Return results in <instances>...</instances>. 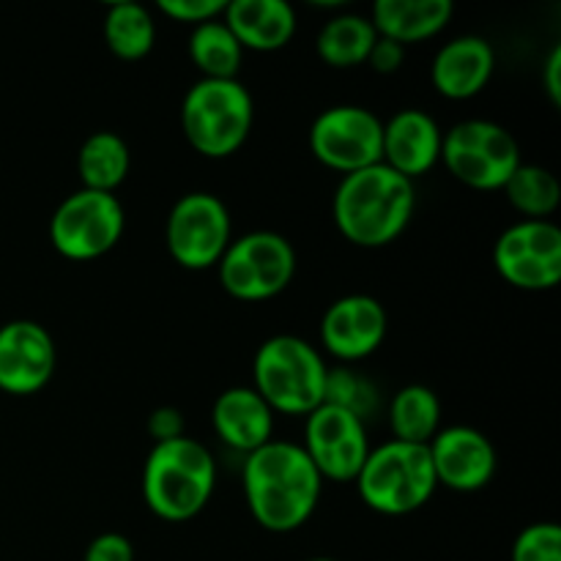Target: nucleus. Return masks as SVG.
Listing matches in <instances>:
<instances>
[{
    "label": "nucleus",
    "instance_id": "f257e3e1",
    "mask_svg": "<svg viewBox=\"0 0 561 561\" xmlns=\"http://www.w3.org/2000/svg\"><path fill=\"white\" fill-rule=\"evenodd\" d=\"M247 510L257 526L290 535L316 515L323 480L301 444L272 438L244 458L241 469Z\"/></svg>",
    "mask_w": 561,
    "mask_h": 561
},
{
    "label": "nucleus",
    "instance_id": "f03ea898",
    "mask_svg": "<svg viewBox=\"0 0 561 561\" xmlns=\"http://www.w3.org/2000/svg\"><path fill=\"white\" fill-rule=\"evenodd\" d=\"M414 208V181L378 162L343 175L334 190L332 217L345 241L365 250H378L403 236Z\"/></svg>",
    "mask_w": 561,
    "mask_h": 561
},
{
    "label": "nucleus",
    "instance_id": "7ed1b4c3",
    "mask_svg": "<svg viewBox=\"0 0 561 561\" xmlns=\"http://www.w3.org/2000/svg\"><path fill=\"white\" fill-rule=\"evenodd\" d=\"M217 488V463L195 438L153 444L142 466V499L157 518L184 524L201 515Z\"/></svg>",
    "mask_w": 561,
    "mask_h": 561
},
{
    "label": "nucleus",
    "instance_id": "20e7f679",
    "mask_svg": "<svg viewBox=\"0 0 561 561\" xmlns=\"http://www.w3.org/2000/svg\"><path fill=\"white\" fill-rule=\"evenodd\" d=\"M329 367L321 351L296 334H274L255 351V392L274 414L307 416L323 405Z\"/></svg>",
    "mask_w": 561,
    "mask_h": 561
},
{
    "label": "nucleus",
    "instance_id": "39448f33",
    "mask_svg": "<svg viewBox=\"0 0 561 561\" xmlns=\"http://www.w3.org/2000/svg\"><path fill=\"white\" fill-rule=\"evenodd\" d=\"M255 124V102L239 80H197L181 102L186 142L208 159L233 157Z\"/></svg>",
    "mask_w": 561,
    "mask_h": 561
},
{
    "label": "nucleus",
    "instance_id": "423d86ee",
    "mask_svg": "<svg viewBox=\"0 0 561 561\" xmlns=\"http://www.w3.org/2000/svg\"><path fill=\"white\" fill-rule=\"evenodd\" d=\"M436 488L438 482L427 447L394 442V438L370 449L356 477V491L362 502L373 513L389 515V518L422 510L433 499Z\"/></svg>",
    "mask_w": 561,
    "mask_h": 561
},
{
    "label": "nucleus",
    "instance_id": "0eeeda50",
    "mask_svg": "<svg viewBox=\"0 0 561 561\" xmlns=\"http://www.w3.org/2000/svg\"><path fill=\"white\" fill-rule=\"evenodd\" d=\"M219 285L239 301H266L283 294L296 274V250L274 230H252L228 244L217 263Z\"/></svg>",
    "mask_w": 561,
    "mask_h": 561
},
{
    "label": "nucleus",
    "instance_id": "6e6552de",
    "mask_svg": "<svg viewBox=\"0 0 561 561\" xmlns=\"http://www.w3.org/2000/svg\"><path fill=\"white\" fill-rule=\"evenodd\" d=\"M442 162L471 190H502L520 168V148L513 131L488 118H469L444 135Z\"/></svg>",
    "mask_w": 561,
    "mask_h": 561
},
{
    "label": "nucleus",
    "instance_id": "1a4fd4ad",
    "mask_svg": "<svg viewBox=\"0 0 561 561\" xmlns=\"http://www.w3.org/2000/svg\"><path fill=\"white\" fill-rule=\"evenodd\" d=\"M124 230L126 214L118 197L77 190L49 217V244L69 261H96L118 244Z\"/></svg>",
    "mask_w": 561,
    "mask_h": 561
},
{
    "label": "nucleus",
    "instance_id": "9d476101",
    "mask_svg": "<svg viewBox=\"0 0 561 561\" xmlns=\"http://www.w3.org/2000/svg\"><path fill=\"white\" fill-rule=\"evenodd\" d=\"M168 252L181 268L206 272L217 266L233 241L230 211L211 192H186L173 203L164 225Z\"/></svg>",
    "mask_w": 561,
    "mask_h": 561
},
{
    "label": "nucleus",
    "instance_id": "9b49d317",
    "mask_svg": "<svg viewBox=\"0 0 561 561\" xmlns=\"http://www.w3.org/2000/svg\"><path fill=\"white\" fill-rule=\"evenodd\" d=\"M310 151L343 175L373 168L383 157V121L359 104H334L312 121Z\"/></svg>",
    "mask_w": 561,
    "mask_h": 561
},
{
    "label": "nucleus",
    "instance_id": "f8f14e48",
    "mask_svg": "<svg viewBox=\"0 0 561 561\" xmlns=\"http://www.w3.org/2000/svg\"><path fill=\"white\" fill-rule=\"evenodd\" d=\"M493 263L513 288H557L561 279V230L548 219L515 222L499 236Z\"/></svg>",
    "mask_w": 561,
    "mask_h": 561
},
{
    "label": "nucleus",
    "instance_id": "ddd939ff",
    "mask_svg": "<svg viewBox=\"0 0 561 561\" xmlns=\"http://www.w3.org/2000/svg\"><path fill=\"white\" fill-rule=\"evenodd\" d=\"M310 463L329 482H356L367 455H370V438L359 416L337 405H318L307 414L305 444Z\"/></svg>",
    "mask_w": 561,
    "mask_h": 561
},
{
    "label": "nucleus",
    "instance_id": "4468645a",
    "mask_svg": "<svg viewBox=\"0 0 561 561\" xmlns=\"http://www.w3.org/2000/svg\"><path fill=\"white\" fill-rule=\"evenodd\" d=\"M58 351L53 334L36 321H9L0 327V392L27 398L53 381Z\"/></svg>",
    "mask_w": 561,
    "mask_h": 561
},
{
    "label": "nucleus",
    "instance_id": "2eb2a0df",
    "mask_svg": "<svg viewBox=\"0 0 561 561\" xmlns=\"http://www.w3.org/2000/svg\"><path fill=\"white\" fill-rule=\"evenodd\" d=\"M438 485L458 493H474L491 485L499 469L496 447L485 433L469 425L444 427L427 444Z\"/></svg>",
    "mask_w": 561,
    "mask_h": 561
},
{
    "label": "nucleus",
    "instance_id": "dca6fc26",
    "mask_svg": "<svg viewBox=\"0 0 561 561\" xmlns=\"http://www.w3.org/2000/svg\"><path fill=\"white\" fill-rule=\"evenodd\" d=\"M387 307L367 294H348L332 301L321 318V343L334 359L362 362L387 340Z\"/></svg>",
    "mask_w": 561,
    "mask_h": 561
},
{
    "label": "nucleus",
    "instance_id": "f3484780",
    "mask_svg": "<svg viewBox=\"0 0 561 561\" xmlns=\"http://www.w3.org/2000/svg\"><path fill=\"white\" fill-rule=\"evenodd\" d=\"M444 131L436 118L425 110H398L383 124V157L381 162L409 181L431 173L442 162Z\"/></svg>",
    "mask_w": 561,
    "mask_h": 561
},
{
    "label": "nucleus",
    "instance_id": "a211bd4d",
    "mask_svg": "<svg viewBox=\"0 0 561 561\" xmlns=\"http://www.w3.org/2000/svg\"><path fill=\"white\" fill-rule=\"evenodd\" d=\"M496 71V53L482 36H458L444 44L431 66V80L444 99L477 96Z\"/></svg>",
    "mask_w": 561,
    "mask_h": 561
},
{
    "label": "nucleus",
    "instance_id": "6ab92c4d",
    "mask_svg": "<svg viewBox=\"0 0 561 561\" xmlns=\"http://www.w3.org/2000/svg\"><path fill=\"white\" fill-rule=\"evenodd\" d=\"M211 425L225 447L250 455L274 438V411L252 387H230L214 400Z\"/></svg>",
    "mask_w": 561,
    "mask_h": 561
},
{
    "label": "nucleus",
    "instance_id": "aec40b11",
    "mask_svg": "<svg viewBox=\"0 0 561 561\" xmlns=\"http://www.w3.org/2000/svg\"><path fill=\"white\" fill-rule=\"evenodd\" d=\"M222 22L230 27L241 49L274 53L296 33V11L288 0H233Z\"/></svg>",
    "mask_w": 561,
    "mask_h": 561
},
{
    "label": "nucleus",
    "instance_id": "412c9836",
    "mask_svg": "<svg viewBox=\"0 0 561 561\" xmlns=\"http://www.w3.org/2000/svg\"><path fill=\"white\" fill-rule=\"evenodd\" d=\"M455 14L453 0H378L370 22L378 36L398 44L427 42L449 25Z\"/></svg>",
    "mask_w": 561,
    "mask_h": 561
},
{
    "label": "nucleus",
    "instance_id": "4be33fe9",
    "mask_svg": "<svg viewBox=\"0 0 561 561\" xmlns=\"http://www.w3.org/2000/svg\"><path fill=\"white\" fill-rule=\"evenodd\" d=\"M129 146L115 131H93L91 137H85L80 153H77V173H80L82 190L115 195V190L129 175Z\"/></svg>",
    "mask_w": 561,
    "mask_h": 561
},
{
    "label": "nucleus",
    "instance_id": "5701e85b",
    "mask_svg": "<svg viewBox=\"0 0 561 561\" xmlns=\"http://www.w3.org/2000/svg\"><path fill=\"white\" fill-rule=\"evenodd\" d=\"M442 403L431 387L409 383L398 389L389 403V427L394 442L427 447L438 431H442Z\"/></svg>",
    "mask_w": 561,
    "mask_h": 561
},
{
    "label": "nucleus",
    "instance_id": "b1692460",
    "mask_svg": "<svg viewBox=\"0 0 561 561\" xmlns=\"http://www.w3.org/2000/svg\"><path fill=\"white\" fill-rule=\"evenodd\" d=\"M376 38L378 33L370 16L337 14L318 31L316 49L323 64H329L332 69H354V66L367 64V55H370Z\"/></svg>",
    "mask_w": 561,
    "mask_h": 561
},
{
    "label": "nucleus",
    "instance_id": "393cba45",
    "mask_svg": "<svg viewBox=\"0 0 561 561\" xmlns=\"http://www.w3.org/2000/svg\"><path fill=\"white\" fill-rule=\"evenodd\" d=\"M186 49H190L192 64L201 69L203 80H236L241 58H244V49L236 42L222 16L192 27Z\"/></svg>",
    "mask_w": 561,
    "mask_h": 561
},
{
    "label": "nucleus",
    "instance_id": "a878e982",
    "mask_svg": "<svg viewBox=\"0 0 561 561\" xmlns=\"http://www.w3.org/2000/svg\"><path fill=\"white\" fill-rule=\"evenodd\" d=\"M104 42L121 60L146 58L157 42V22L151 11L131 0L113 3L104 14Z\"/></svg>",
    "mask_w": 561,
    "mask_h": 561
},
{
    "label": "nucleus",
    "instance_id": "bb28decb",
    "mask_svg": "<svg viewBox=\"0 0 561 561\" xmlns=\"http://www.w3.org/2000/svg\"><path fill=\"white\" fill-rule=\"evenodd\" d=\"M510 206L529 219H548L561 203V186L551 170L540 164H520L502 186Z\"/></svg>",
    "mask_w": 561,
    "mask_h": 561
},
{
    "label": "nucleus",
    "instance_id": "cd10ccee",
    "mask_svg": "<svg viewBox=\"0 0 561 561\" xmlns=\"http://www.w3.org/2000/svg\"><path fill=\"white\" fill-rule=\"evenodd\" d=\"M323 403L351 411V414L359 416V420L365 422L367 416L376 411L378 392H376V387H373V381H367V378L359 376L356 370L337 367V370H329V376H327V392H323Z\"/></svg>",
    "mask_w": 561,
    "mask_h": 561
},
{
    "label": "nucleus",
    "instance_id": "c85d7f7f",
    "mask_svg": "<svg viewBox=\"0 0 561 561\" xmlns=\"http://www.w3.org/2000/svg\"><path fill=\"white\" fill-rule=\"evenodd\" d=\"M510 561H561V529L557 524H531L515 537Z\"/></svg>",
    "mask_w": 561,
    "mask_h": 561
},
{
    "label": "nucleus",
    "instance_id": "c756f323",
    "mask_svg": "<svg viewBox=\"0 0 561 561\" xmlns=\"http://www.w3.org/2000/svg\"><path fill=\"white\" fill-rule=\"evenodd\" d=\"M157 9L170 20L197 27L203 22L219 20L228 9V0H159Z\"/></svg>",
    "mask_w": 561,
    "mask_h": 561
},
{
    "label": "nucleus",
    "instance_id": "7c9ffc66",
    "mask_svg": "<svg viewBox=\"0 0 561 561\" xmlns=\"http://www.w3.org/2000/svg\"><path fill=\"white\" fill-rule=\"evenodd\" d=\"M82 561H135V548H131L129 537L118 535V531H104V535L93 537Z\"/></svg>",
    "mask_w": 561,
    "mask_h": 561
},
{
    "label": "nucleus",
    "instance_id": "2f4dec72",
    "mask_svg": "<svg viewBox=\"0 0 561 561\" xmlns=\"http://www.w3.org/2000/svg\"><path fill=\"white\" fill-rule=\"evenodd\" d=\"M148 433H151L153 444L184 438V414L173 409V405H162V409H157L148 416Z\"/></svg>",
    "mask_w": 561,
    "mask_h": 561
},
{
    "label": "nucleus",
    "instance_id": "473e14b6",
    "mask_svg": "<svg viewBox=\"0 0 561 561\" xmlns=\"http://www.w3.org/2000/svg\"><path fill=\"white\" fill-rule=\"evenodd\" d=\"M403 60H405L403 44L392 42V38H383V36L376 38L370 55H367V64H370L373 71H378V75H394V71L403 66Z\"/></svg>",
    "mask_w": 561,
    "mask_h": 561
},
{
    "label": "nucleus",
    "instance_id": "72a5a7b5",
    "mask_svg": "<svg viewBox=\"0 0 561 561\" xmlns=\"http://www.w3.org/2000/svg\"><path fill=\"white\" fill-rule=\"evenodd\" d=\"M542 82H546V91L551 96L553 104H561V47H557L548 53L546 60V71H542Z\"/></svg>",
    "mask_w": 561,
    "mask_h": 561
},
{
    "label": "nucleus",
    "instance_id": "f704fd0d",
    "mask_svg": "<svg viewBox=\"0 0 561 561\" xmlns=\"http://www.w3.org/2000/svg\"><path fill=\"white\" fill-rule=\"evenodd\" d=\"M307 561H337V559H329V557H316V559H307Z\"/></svg>",
    "mask_w": 561,
    "mask_h": 561
}]
</instances>
